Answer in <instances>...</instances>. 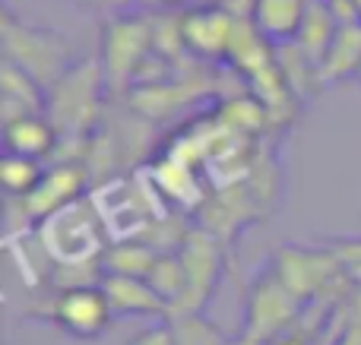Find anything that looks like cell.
<instances>
[{
  "label": "cell",
  "instance_id": "obj_14",
  "mask_svg": "<svg viewBox=\"0 0 361 345\" xmlns=\"http://www.w3.org/2000/svg\"><path fill=\"white\" fill-rule=\"evenodd\" d=\"M57 149H61V137L48 120V114H25V118L4 124V152H10V156L42 162Z\"/></svg>",
  "mask_w": 361,
  "mask_h": 345
},
{
  "label": "cell",
  "instance_id": "obj_8",
  "mask_svg": "<svg viewBox=\"0 0 361 345\" xmlns=\"http://www.w3.org/2000/svg\"><path fill=\"white\" fill-rule=\"evenodd\" d=\"M48 323L63 336L80 342H92L114 323V310L105 289L99 285H73L61 289L48 304Z\"/></svg>",
  "mask_w": 361,
  "mask_h": 345
},
{
  "label": "cell",
  "instance_id": "obj_24",
  "mask_svg": "<svg viewBox=\"0 0 361 345\" xmlns=\"http://www.w3.org/2000/svg\"><path fill=\"white\" fill-rule=\"evenodd\" d=\"M165 4H180V0H165Z\"/></svg>",
  "mask_w": 361,
  "mask_h": 345
},
{
  "label": "cell",
  "instance_id": "obj_10",
  "mask_svg": "<svg viewBox=\"0 0 361 345\" xmlns=\"http://www.w3.org/2000/svg\"><path fill=\"white\" fill-rule=\"evenodd\" d=\"M238 19L225 6H200L178 19V38L190 54L206 61H222L231 57Z\"/></svg>",
  "mask_w": 361,
  "mask_h": 345
},
{
  "label": "cell",
  "instance_id": "obj_23",
  "mask_svg": "<svg viewBox=\"0 0 361 345\" xmlns=\"http://www.w3.org/2000/svg\"><path fill=\"white\" fill-rule=\"evenodd\" d=\"M352 6H355V13H358V23H361V0H352Z\"/></svg>",
  "mask_w": 361,
  "mask_h": 345
},
{
  "label": "cell",
  "instance_id": "obj_19",
  "mask_svg": "<svg viewBox=\"0 0 361 345\" xmlns=\"http://www.w3.org/2000/svg\"><path fill=\"white\" fill-rule=\"evenodd\" d=\"M146 279H149L152 289H156L159 295L169 301V308L175 310L178 304H180V298H184V285H187V279H184V263H180L178 251L159 253L156 266H152V272H149Z\"/></svg>",
  "mask_w": 361,
  "mask_h": 345
},
{
  "label": "cell",
  "instance_id": "obj_18",
  "mask_svg": "<svg viewBox=\"0 0 361 345\" xmlns=\"http://www.w3.org/2000/svg\"><path fill=\"white\" fill-rule=\"evenodd\" d=\"M44 177V168L38 165V158H23L4 152L0 162V184L6 190V200H23L38 187V181Z\"/></svg>",
  "mask_w": 361,
  "mask_h": 345
},
{
  "label": "cell",
  "instance_id": "obj_22",
  "mask_svg": "<svg viewBox=\"0 0 361 345\" xmlns=\"http://www.w3.org/2000/svg\"><path fill=\"white\" fill-rule=\"evenodd\" d=\"M273 345H314V339H307V336H295V333H286L282 339H276Z\"/></svg>",
  "mask_w": 361,
  "mask_h": 345
},
{
  "label": "cell",
  "instance_id": "obj_3",
  "mask_svg": "<svg viewBox=\"0 0 361 345\" xmlns=\"http://www.w3.org/2000/svg\"><path fill=\"white\" fill-rule=\"evenodd\" d=\"M4 61L23 67L44 89H51L70 67V44L61 32L23 25L10 10H4Z\"/></svg>",
  "mask_w": 361,
  "mask_h": 345
},
{
  "label": "cell",
  "instance_id": "obj_25",
  "mask_svg": "<svg viewBox=\"0 0 361 345\" xmlns=\"http://www.w3.org/2000/svg\"><path fill=\"white\" fill-rule=\"evenodd\" d=\"M355 80H358V82H361V70H358V76H355Z\"/></svg>",
  "mask_w": 361,
  "mask_h": 345
},
{
  "label": "cell",
  "instance_id": "obj_7",
  "mask_svg": "<svg viewBox=\"0 0 361 345\" xmlns=\"http://www.w3.org/2000/svg\"><path fill=\"white\" fill-rule=\"evenodd\" d=\"M178 257L184 263V298L175 310H206V304L216 298L219 282L225 276V244L209 228H190L178 247Z\"/></svg>",
  "mask_w": 361,
  "mask_h": 345
},
{
  "label": "cell",
  "instance_id": "obj_17",
  "mask_svg": "<svg viewBox=\"0 0 361 345\" xmlns=\"http://www.w3.org/2000/svg\"><path fill=\"white\" fill-rule=\"evenodd\" d=\"M165 320H169V327H171L175 345H225L231 339L203 310H171Z\"/></svg>",
  "mask_w": 361,
  "mask_h": 345
},
{
  "label": "cell",
  "instance_id": "obj_6",
  "mask_svg": "<svg viewBox=\"0 0 361 345\" xmlns=\"http://www.w3.org/2000/svg\"><path fill=\"white\" fill-rule=\"evenodd\" d=\"M273 270L279 272V279L301 298L305 304L317 301L326 295L336 279L345 276V266L339 260V253L333 251V244H282L273 257Z\"/></svg>",
  "mask_w": 361,
  "mask_h": 345
},
{
  "label": "cell",
  "instance_id": "obj_21",
  "mask_svg": "<svg viewBox=\"0 0 361 345\" xmlns=\"http://www.w3.org/2000/svg\"><path fill=\"white\" fill-rule=\"evenodd\" d=\"M225 345H269V342L257 339V336H250L247 330H241V333H238V336H231V339L225 342Z\"/></svg>",
  "mask_w": 361,
  "mask_h": 345
},
{
  "label": "cell",
  "instance_id": "obj_4",
  "mask_svg": "<svg viewBox=\"0 0 361 345\" xmlns=\"http://www.w3.org/2000/svg\"><path fill=\"white\" fill-rule=\"evenodd\" d=\"M156 48V25L143 16H114L102 35V70L108 92L124 95L137 73L146 67V57Z\"/></svg>",
  "mask_w": 361,
  "mask_h": 345
},
{
  "label": "cell",
  "instance_id": "obj_9",
  "mask_svg": "<svg viewBox=\"0 0 361 345\" xmlns=\"http://www.w3.org/2000/svg\"><path fill=\"white\" fill-rule=\"evenodd\" d=\"M89 187V168L80 158H63L51 171H44V177L38 181V187L23 200H10L23 209V225L35 228L38 222H44L48 215H54L57 209L76 203L80 196H86Z\"/></svg>",
  "mask_w": 361,
  "mask_h": 345
},
{
  "label": "cell",
  "instance_id": "obj_1",
  "mask_svg": "<svg viewBox=\"0 0 361 345\" xmlns=\"http://www.w3.org/2000/svg\"><path fill=\"white\" fill-rule=\"evenodd\" d=\"M35 241L42 247L44 260L57 270H86V266H102V257L108 244V232L95 209L92 196H80L76 203L57 209L44 222L35 225Z\"/></svg>",
  "mask_w": 361,
  "mask_h": 345
},
{
  "label": "cell",
  "instance_id": "obj_11",
  "mask_svg": "<svg viewBox=\"0 0 361 345\" xmlns=\"http://www.w3.org/2000/svg\"><path fill=\"white\" fill-rule=\"evenodd\" d=\"M102 289H105L108 301H111L114 317H169L171 314L169 301L152 289L149 279L105 272L102 276Z\"/></svg>",
  "mask_w": 361,
  "mask_h": 345
},
{
  "label": "cell",
  "instance_id": "obj_12",
  "mask_svg": "<svg viewBox=\"0 0 361 345\" xmlns=\"http://www.w3.org/2000/svg\"><path fill=\"white\" fill-rule=\"evenodd\" d=\"M0 111H4V124L25 118V114H48V89L23 67L4 61V67H0Z\"/></svg>",
  "mask_w": 361,
  "mask_h": 345
},
{
  "label": "cell",
  "instance_id": "obj_16",
  "mask_svg": "<svg viewBox=\"0 0 361 345\" xmlns=\"http://www.w3.org/2000/svg\"><path fill=\"white\" fill-rule=\"evenodd\" d=\"M159 253L152 244L146 241H118L105 251L102 257V270L105 272H114V276H137V279H146L156 266Z\"/></svg>",
  "mask_w": 361,
  "mask_h": 345
},
{
  "label": "cell",
  "instance_id": "obj_13",
  "mask_svg": "<svg viewBox=\"0 0 361 345\" xmlns=\"http://www.w3.org/2000/svg\"><path fill=\"white\" fill-rule=\"evenodd\" d=\"M307 0H254L250 23L269 44H292L307 19Z\"/></svg>",
  "mask_w": 361,
  "mask_h": 345
},
{
  "label": "cell",
  "instance_id": "obj_20",
  "mask_svg": "<svg viewBox=\"0 0 361 345\" xmlns=\"http://www.w3.org/2000/svg\"><path fill=\"white\" fill-rule=\"evenodd\" d=\"M127 345H175V336H171L169 320H162V323H152V327L140 330Z\"/></svg>",
  "mask_w": 361,
  "mask_h": 345
},
{
  "label": "cell",
  "instance_id": "obj_5",
  "mask_svg": "<svg viewBox=\"0 0 361 345\" xmlns=\"http://www.w3.org/2000/svg\"><path fill=\"white\" fill-rule=\"evenodd\" d=\"M307 304L288 289L279 279V272L273 270V263L263 266L257 272V279L247 289V304H244V330L257 339L273 345L276 339L288 333L298 323L301 310Z\"/></svg>",
  "mask_w": 361,
  "mask_h": 345
},
{
  "label": "cell",
  "instance_id": "obj_15",
  "mask_svg": "<svg viewBox=\"0 0 361 345\" xmlns=\"http://www.w3.org/2000/svg\"><path fill=\"white\" fill-rule=\"evenodd\" d=\"M361 70V23H343L336 25L330 48L324 51L317 63V80L320 89L345 82L352 76H358Z\"/></svg>",
  "mask_w": 361,
  "mask_h": 345
},
{
  "label": "cell",
  "instance_id": "obj_2",
  "mask_svg": "<svg viewBox=\"0 0 361 345\" xmlns=\"http://www.w3.org/2000/svg\"><path fill=\"white\" fill-rule=\"evenodd\" d=\"M108 80L102 61H80L48 89V120L54 124L61 146H86L92 130L102 124V101Z\"/></svg>",
  "mask_w": 361,
  "mask_h": 345
}]
</instances>
